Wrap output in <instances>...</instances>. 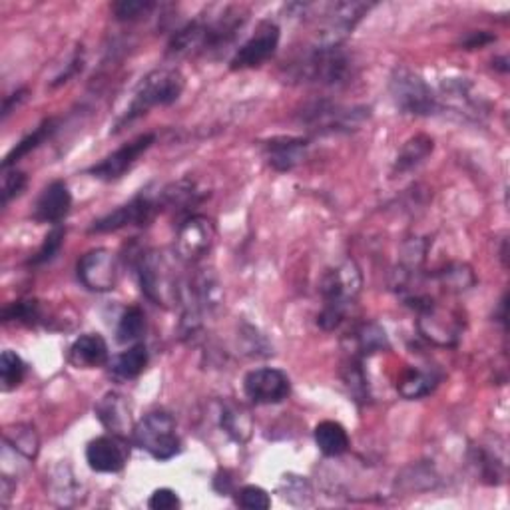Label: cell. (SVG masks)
<instances>
[{"instance_id": "cell-1", "label": "cell", "mask_w": 510, "mask_h": 510, "mask_svg": "<svg viewBox=\"0 0 510 510\" xmlns=\"http://www.w3.org/2000/svg\"><path fill=\"white\" fill-rule=\"evenodd\" d=\"M363 277L361 269L355 262L347 259L342 265H337L323 275L319 292L323 297V307L317 315V325L323 332H335L343 325L349 309L353 307L355 299L361 293Z\"/></svg>"}, {"instance_id": "cell-2", "label": "cell", "mask_w": 510, "mask_h": 510, "mask_svg": "<svg viewBox=\"0 0 510 510\" xmlns=\"http://www.w3.org/2000/svg\"><path fill=\"white\" fill-rule=\"evenodd\" d=\"M186 88V78L178 68H156L142 82L138 84L132 102H130L126 114L118 120L114 132H120L126 124L146 116L149 110L158 106H172L178 102Z\"/></svg>"}, {"instance_id": "cell-3", "label": "cell", "mask_w": 510, "mask_h": 510, "mask_svg": "<svg viewBox=\"0 0 510 510\" xmlns=\"http://www.w3.org/2000/svg\"><path fill=\"white\" fill-rule=\"evenodd\" d=\"M134 267L142 293L149 302L162 307H174L182 297V285L176 277L172 262L156 249H140L134 255Z\"/></svg>"}, {"instance_id": "cell-4", "label": "cell", "mask_w": 510, "mask_h": 510, "mask_svg": "<svg viewBox=\"0 0 510 510\" xmlns=\"http://www.w3.org/2000/svg\"><path fill=\"white\" fill-rule=\"evenodd\" d=\"M292 76L303 82L319 86L339 88L349 82L353 76V60L342 46L317 48L313 46L302 58L292 64Z\"/></svg>"}, {"instance_id": "cell-5", "label": "cell", "mask_w": 510, "mask_h": 510, "mask_svg": "<svg viewBox=\"0 0 510 510\" xmlns=\"http://www.w3.org/2000/svg\"><path fill=\"white\" fill-rule=\"evenodd\" d=\"M389 92H391L395 106L409 116L428 118L443 110V104L438 102L433 88L409 68L393 70L391 78H389Z\"/></svg>"}, {"instance_id": "cell-6", "label": "cell", "mask_w": 510, "mask_h": 510, "mask_svg": "<svg viewBox=\"0 0 510 510\" xmlns=\"http://www.w3.org/2000/svg\"><path fill=\"white\" fill-rule=\"evenodd\" d=\"M134 443L156 461L166 463L182 451V441L176 433L174 417L166 411H152L134 425Z\"/></svg>"}, {"instance_id": "cell-7", "label": "cell", "mask_w": 510, "mask_h": 510, "mask_svg": "<svg viewBox=\"0 0 510 510\" xmlns=\"http://www.w3.org/2000/svg\"><path fill=\"white\" fill-rule=\"evenodd\" d=\"M373 8L371 3H333L322 10V23L315 33L317 48H337L351 36L355 26Z\"/></svg>"}, {"instance_id": "cell-8", "label": "cell", "mask_w": 510, "mask_h": 510, "mask_svg": "<svg viewBox=\"0 0 510 510\" xmlns=\"http://www.w3.org/2000/svg\"><path fill=\"white\" fill-rule=\"evenodd\" d=\"M369 118V108H345L329 102V100H317L303 108L302 122L309 126L315 134H335V132H353Z\"/></svg>"}, {"instance_id": "cell-9", "label": "cell", "mask_w": 510, "mask_h": 510, "mask_svg": "<svg viewBox=\"0 0 510 510\" xmlns=\"http://www.w3.org/2000/svg\"><path fill=\"white\" fill-rule=\"evenodd\" d=\"M159 212H162L159 196L144 192L142 189V192H140L134 199H130L128 204L120 206L118 209H114V212L96 219V222L90 226V234H110L130 226L146 227L154 222V217Z\"/></svg>"}, {"instance_id": "cell-10", "label": "cell", "mask_w": 510, "mask_h": 510, "mask_svg": "<svg viewBox=\"0 0 510 510\" xmlns=\"http://www.w3.org/2000/svg\"><path fill=\"white\" fill-rule=\"evenodd\" d=\"M417 327L421 335L438 347H455L463 335L465 319L455 309H445L435 299L419 309Z\"/></svg>"}, {"instance_id": "cell-11", "label": "cell", "mask_w": 510, "mask_h": 510, "mask_svg": "<svg viewBox=\"0 0 510 510\" xmlns=\"http://www.w3.org/2000/svg\"><path fill=\"white\" fill-rule=\"evenodd\" d=\"M216 242V226L209 217L192 214L178 226L176 254L188 264H196L209 254Z\"/></svg>"}, {"instance_id": "cell-12", "label": "cell", "mask_w": 510, "mask_h": 510, "mask_svg": "<svg viewBox=\"0 0 510 510\" xmlns=\"http://www.w3.org/2000/svg\"><path fill=\"white\" fill-rule=\"evenodd\" d=\"M76 274L80 284H82L88 292L94 293H106L112 292L118 285V257L110 252V249L98 247L92 252L84 254L80 257V262L76 265Z\"/></svg>"}, {"instance_id": "cell-13", "label": "cell", "mask_w": 510, "mask_h": 510, "mask_svg": "<svg viewBox=\"0 0 510 510\" xmlns=\"http://www.w3.org/2000/svg\"><path fill=\"white\" fill-rule=\"evenodd\" d=\"M244 393L255 405H277L292 393V383L282 369L262 367L245 375Z\"/></svg>"}, {"instance_id": "cell-14", "label": "cell", "mask_w": 510, "mask_h": 510, "mask_svg": "<svg viewBox=\"0 0 510 510\" xmlns=\"http://www.w3.org/2000/svg\"><path fill=\"white\" fill-rule=\"evenodd\" d=\"M279 38H282V30L272 20H264L257 26L255 34L247 40L245 44L239 46L234 58L229 60V68L232 70H249L265 64L269 58L275 54L279 46Z\"/></svg>"}, {"instance_id": "cell-15", "label": "cell", "mask_w": 510, "mask_h": 510, "mask_svg": "<svg viewBox=\"0 0 510 510\" xmlns=\"http://www.w3.org/2000/svg\"><path fill=\"white\" fill-rule=\"evenodd\" d=\"M154 142H156V134L138 136L136 140H132V142L118 148L114 154L106 156L100 164L90 168L88 174L96 179H102V182H114V179L122 178L128 169H132L140 156L146 154Z\"/></svg>"}, {"instance_id": "cell-16", "label": "cell", "mask_w": 510, "mask_h": 510, "mask_svg": "<svg viewBox=\"0 0 510 510\" xmlns=\"http://www.w3.org/2000/svg\"><path fill=\"white\" fill-rule=\"evenodd\" d=\"M128 448L122 437L104 435L86 447V463L96 473H120L128 463Z\"/></svg>"}, {"instance_id": "cell-17", "label": "cell", "mask_w": 510, "mask_h": 510, "mask_svg": "<svg viewBox=\"0 0 510 510\" xmlns=\"http://www.w3.org/2000/svg\"><path fill=\"white\" fill-rule=\"evenodd\" d=\"M307 140L293 136L272 138L262 144V156L265 164L275 172H292L307 158Z\"/></svg>"}, {"instance_id": "cell-18", "label": "cell", "mask_w": 510, "mask_h": 510, "mask_svg": "<svg viewBox=\"0 0 510 510\" xmlns=\"http://www.w3.org/2000/svg\"><path fill=\"white\" fill-rule=\"evenodd\" d=\"M70 207H72V194H70L64 182L56 179L38 196L33 209V219L36 224L58 226L70 214Z\"/></svg>"}, {"instance_id": "cell-19", "label": "cell", "mask_w": 510, "mask_h": 510, "mask_svg": "<svg viewBox=\"0 0 510 510\" xmlns=\"http://www.w3.org/2000/svg\"><path fill=\"white\" fill-rule=\"evenodd\" d=\"M94 413L98 417V421L104 425V428L110 435L126 438L128 435L134 433L132 417H130V407L122 395L106 393L94 407Z\"/></svg>"}, {"instance_id": "cell-20", "label": "cell", "mask_w": 510, "mask_h": 510, "mask_svg": "<svg viewBox=\"0 0 510 510\" xmlns=\"http://www.w3.org/2000/svg\"><path fill=\"white\" fill-rule=\"evenodd\" d=\"M110 359L108 343L102 335L86 333L80 335L76 342L70 345L68 361L76 369H98L104 367Z\"/></svg>"}, {"instance_id": "cell-21", "label": "cell", "mask_w": 510, "mask_h": 510, "mask_svg": "<svg viewBox=\"0 0 510 510\" xmlns=\"http://www.w3.org/2000/svg\"><path fill=\"white\" fill-rule=\"evenodd\" d=\"M159 196V204H162V209H174V212H184L188 216H192L189 212L196 206H199L207 197V192H204L194 179L184 178L179 182H174L166 186Z\"/></svg>"}, {"instance_id": "cell-22", "label": "cell", "mask_w": 510, "mask_h": 510, "mask_svg": "<svg viewBox=\"0 0 510 510\" xmlns=\"http://www.w3.org/2000/svg\"><path fill=\"white\" fill-rule=\"evenodd\" d=\"M433 149H435V140L427 134H417L411 140H407L397 154V159L393 164V176H403L407 172H413L415 168L421 166L425 159L433 154Z\"/></svg>"}, {"instance_id": "cell-23", "label": "cell", "mask_w": 510, "mask_h": 510, "mask_svg": "<svg viewBox=\"0 0 510 510\" xmlns=\"http://www.w3.org/2000/svg\"><path fill=\"white\" fill-rule=\"evenodd\" d=\"M219 425L232 441L244 445L252 438L254 433V419L247 409L236 403H226L219 413Z\"/></svg>"}, {"instance_id": "cell-24", "label": "cell", "mask_w": 510, "mask_h": 510, "mask_svg": "<svg viewBox=\"0 0 510 510\" xmlns=\"http://www.w3.org/2000/svg\"><path fill=\"white\" fill-rule=\"evenodd\" d=\"M3 322L6 325H23V327H38L48 325L44 313V305L38 299H20V302L8 303L3 309Z\"/></svg>"}, {"instance_id": "cell-25", "label": "cell", "mask_w": 510, "mask_h": 510, "mask_svg": "<svg viewBox=\"0 0 510 510\" xmlns=\"http://www.w3.org/2000/svg\"><path fill=\"white\" fill-rule=\"evenodd\" d=\"M56 130H58V120L56 118L44 120L43 124L34 128L33 132L26 134L13 149H10V152L5 158V162H3V169H10L16 162H20V159H23L24 156L33 152V149H36L40 144H44L46 140L53 138Z\"/></svg>"}, {"instance_id": "cell-26", "label": "cell", "mask_w": 510, "mask_h": 510, "mask_svg": "<svg viewBox=\"0 0 510 510\" xmlns=\"http://www.w3.org/2000/svg\"><path fill=\"white\" fill-rule=\"evenodd\" d=\"M315 445L325 457H342L349 451V435L343 425L335 421H322L313 431Z\"/></svg>"}, {"instance_id": "cell-27", "label": "cell", "mask_w": 510, "mask_h": 510, "mask_svg": "<svg viewBox=\"0 0 510 510\" xmlns=\"http://www.w3.org/2000/svg\"><path fill=\"white\" fill-rule=\"evenodd\" d=\"M351 349L349 353H353L357 357H369L379 351H385L389 349V339L383 327H379L377 323H363L355 329V333L351 335Z\"/></svg>"}, {"instance_id": "cell-28", "label": "cell", "mask_w": 510, "mask_h": 510, "mask_svg": "<svg viewBox=\"0 0 510 510\" xmlns=\"http://www.w3.org/2000/svg\"><path fill=\"white\" fill-rule=\"evenodd\" d=\"M342 377H343V383L347 387L349 395L353 397L355 403H359V405L369 403L371 393H369V381H367V375L363 371V359L361 357L349 353L347 359L343 361V367H342Z\"/></svg>"}, {"instance_id": "cell-29", "label": "cell", "mask_w": 510, "mask_h": 510, "mask_svg": "<svg viewBox=\"0 0 510 510\" xmlns=\"http://www.w3.org/2000/svg\"><path fill=\"white\" fill-rule=\"evenodd\" d=\"M148 361V347L144 343H136L116 357V361L112 363V375L120 381H130V379H136L144 373Z\"/></svg>"}, {"instance_id": "cell-30", "label": "cell", "mask_w": 510, "mask_h": 510, "mask_svg": "<svg viewBox=\"0 0 510 510\" xmlns=\"http://www.w3.org/2000/svg\"><path fill=\"white\" fill-rule=\"evenodd\" d=\"M438 385V377L433 371H423V369L411 367L409 371L401 377V381L397 385V391L401 397L415 401V399H423L435 391Z\"/></svg>"}, {"instance_id": "cell-31", "label": "cell", "mask_w": 510, "mask_h": 510, "mask_svg": "<svg viewBox=\"0 0 510 510\" xmlns=\"http://www.w3.org/2000/svg\"><path fill=\"white\" fill-rule=\"evenodd\" d=\"M5 443L13 448L20 457H24L26 461H34L40 451V438L34 431V427L30 425H14L8 427L5 431Z\"/></svg>"}, {"instance_id": "cell-32", "label": "cell", "mask_w": 510, "mask_h": 510, "mask_svg": "<svg viewBox=\"0 0 510 510\" xmlns=\"http://www.w3.org/2000/svg\"><path fill=\"white\" fill-rule=\"evenodd\" d=\"M435 279L441 284L443 289L451 293H463L467 289H471L476 284V277L473 269L467 264H451L447 265L443 272H437Z\"/></svg>"}, {"instance_id": "cell-33", "label": "cell", "mask_w": 510, "mask_h": 510, "mask_svg": "<svg viewBox=\"0 0 510 510\" xmlns=\"http://www.w3.org/2000/svg\"><path fill=\"white\" fill-rule=\"evenodd\" d=\"M26 377V363L23 361V357L18 353L10 351H3L0 355V387H3L5 393L14 391L16 387L23 385Z\"/></svg>"}, {"instance_id": "cell-34", "label": "cell", "mask_w": 510, "mask_h": 510, "mask_svg": "<svg viewBox=\"0 0 510 510\" xmlns=\"http://www.w3.org/2000/svg\"><path fill=\"white\" fill-rule=\"evenodd\" d=\"M144 329H146V315H144L142 309L136 307V305L128 307L118 322L116 342L122 343V345L134 343V342H138L140 337H142Z\"/></svg>"}, {"instance_id": "cell-35", "label": "cell", "mask_w": 510, "mask_h": 510, "mask_svg": "<svg viewBox=\"0 0 510 510\" xmlns=\"http://www.w3.org/2000/svg\"><path fill=\"white\" fill-rule=\"evenodd\" d=\"M284 501L292 505H309L312 503V486H309L305 476H295V475H285L282 486H279Z\"/></svg>"}, {"instance_id": "cell-36", "label": "cell", "mask_w": 510, "mask_h": 510, "mask_svg": "<svg viewBox=\"0 0 510 510\" xmlns=\"http://www.w3.org/2000/svg\"><path fill=\"white\" fill-rule=\"evenodd\" d=\"M473 453H475V461H476L478 471H481V476L485 478V481L488 485L501 483L503 476H505V463L501 461V458H498L493 453L485 451L483 447H475Z\"/></svg>"}, {"instance_id": "cell-37", "label": "cell", "mask_w": 510, "mask_h": 510, "mask_svg": "<svg viewBox=\"0 0 510 510\" xmlns=\"http://www.w3.org/2000/svg\"><path fill=\"white\" fill-rule=\"evenodd\" d=\"M64 227H60V226H54L50 232L46 234L44 237V242L43 245H40L38 252L28 259V265H33V267H38V265H44V264H50L53 259L58 255L60 252V247H63V242H64Z\"/></svg>"}, {"instance_id": "cell-38", "label": "cell", "mask_w": 510, "mask_h": 510, "mask_svg": "<svg viewBox=\"0 0 510 510\" xmlns=\"http://www.w3.org/2000/svg\"><path fill=\"white\" fill-rule=\"evenodd\" d=\"M156 8L152 0H118L112 5V13L120 23H134V20L146 18Z\"/></svg>"}, {"instance_id": "cell-39", "label": "cell", "mask_w": 510, "mask_h": 510, "mask_svg": "<svg viewBox=\"0 0 510 510\" xmlns=\"http://www.w3.org/2000/svg\"><path fill=\"white\" fill-rule=\"evenodd\" d=\"M236 503H237V506L247 508V510H267L269 506H272V498H269L267 491H264L262 486L247 485L237 493Z\"/></svg>"}, {"instance_id": "cell-40", "label": "cell", "mask_w": 510, "mask_h": 510, "mask_svg": "<svg viewBox=\"0 0 510 510\" xmlns=\"http://www.w3.org/2000/svg\"><path fill=\"white\" fill-rule=\"evenodd\" d=\"M26 174L20 172V169H5L3 176V206H8L14 197L24 192L26 188Z\"/></svg>"}, {"instance_id": "cell-41", "label": "cell", "mask_w": 510, "mask_h": 510, "mask_svg": "<svg viewBox=\"0 0 510 510\" xmlns=\"http://www.w3.org/2000/svg\"><path fill=\"white\" fill-rule=\"evenodd\" d=\"M179 505L182 503H179V498L172 488H158L148 501V506L152 510H174L179 508Z\"/></svg>"}, {"instance_id": "cell-42", "label": "cell", "mask_w": 510, "mask_h": 510, "mask_svg": "<svg viewBox=\"0 0 510 510\" xmlns=\"http://www.w3.org/2000/svg\"><path fill=\"white\" fill-rule=\"evenodd\" d=\"M82 64H84L82 56H80V53H76V54L72 56V60H70V63L66 64V70H63V72H60V74L53 80V88H58V86L66 84L70 78L76 76V74L80 72V70H82Z\"/></svg>"}, {"instance_id": "cell-43", "label": "cell", "mask_w": 510, "mask_h": 510, "mask_svg": "<svg viewBox=\"0 0 510 510\" xmlns=\"http://www.w3.org/2000/svg\"><path fill=\"white\" fill-rule=\"evenodd\" d=\"M495 40H496V36L478 30V33H471L463 40V46H465V50H476V48L486 46L488 43H495Z\"/></svg>"}, {"instance_id": "cell-44", "label": "cell", "mask_w": 510, "mask_h": 510, "mask_svg": "<svg viewBox=\"0 0 510 510\" xmlns=\"http://www.w3.org/2000/svg\"><path fill=\"white\" fill-rule=\"evenodd\" d=\"M26 98H28V88H20V90H16L14 94L6 96L5 104H3V120H6L10 114H13V110L23 104Z\"/></svg>"}, {"instance_id": "cell-45", "label": "cell", "mask_w": 510, "mask_h": 510, "mask_svg": "<svg viewBox=\"0 0 510 510\" xmlns=\"http://www.w3.org/2000/svg\"><path fill=\"white\" fill-rule=\"evenodd\" d=\"M217 483H222V486H216V491L217 493H222V495H229L232 493V486H234V478L232 475H229V471H219L214 478V485Z\"/></svg>"}, {"instance_id": "cell-46", "label": "cell", "mask_w": 510, "mask_h": 510, "mask_svg": "<svg viewBox=\"0 0 510 510\" xmlns=\"http://www.w3.org/2000/svg\"><path fill=\"white\" fill-rule=\"evenodd\" d=\"M0 485H3V506L8 505V498L13 496V491H16V485L14 483H10V476L3 475V481H0Z\"/></svg>"}, {"instance_id": "cell-47", "label": "cell", "mask_w": 510, "mask_h": 510, "mask_svg": "<svg viewBox=\"0 0 510 510\" xmlns=\"http://www.w3.org/2000/svg\"><path fill=\"white\" fill-rule=\"evenodd\" d=\"M498 322H501V323H506V295L503 297L501 305H498Z\"/></svg>"}, {"instance_id": "cell-48", "label": "cell", "mask_w": 510, "mask_h": 510, "mask_svg": "<svg viewBox=\"0 0 510 510\" xmlns=\"http://www.w3.org/2000/svg\"><path fill=\"white\" fill-rule=\"evenodd\" d=\"M493 66H495V68H498V70H501V72H505V74L508 72V64H506V58H496V60H495V63H493Z\"/></svg>"}]
</instances>
